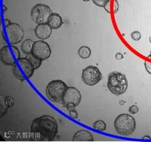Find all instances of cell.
I'll return each instance as SVG.
<instances>
[{"instance_id": "obj_1", "label": "cell", "mask_w": 151, "mask_h": 142, "mask_svg": "<svg viewBox=\"0 0 151 142\" xmlns=\"http://www.w3.org/2000/svg\"><path fill=\"white\" fill-rule=\"evenodd\" d=\"M31 137L33 140L50 141L58 132V125L55 118L45 115L33 120L31 125Z\"/></svg>"}, {"instance_id": "obj_2", "label": "cell", "mask_w": 151, "mask_h": 142, "mask_svg": "<svg viewBox=\"0 0 151 142\" xmlns=\"http://www.w3.org/2000/svg\"><path fill=\"white\" fill-rule=\"evenodd\" d=\"M108 88L113 94L120 96L128 88V81L124 75L118 71H113L108 75Z\"/></svg>"}, {"instance_id": "obj_3", "label": "cell", "mask_w": 151, "mask_h": 142, "mask_svg": "<svg viewBox=\"0 0 151 142\" xmlns=\"http://www.w3.org/2000/svg\"><path fill=\"white\" fill-rule=\"evenodd\" d=\"M114 127L119 134L128 136L136 130V123L133 116L128 113H122L116 118Z\"/></svg>"}, {"instance_id": "obj_4", "label": "cell", "mask_w": 151, "mask_h": 142, "mask_svg": "<svg viewBox=\"0 0 151 142\" xmlns=\"http://www.w3.org/2000/svg\"><path fill=\"white\" fill-rule=\"evenodd\" d=\"M35 69L31 62L26 57L20 58L14 65H12V71L14 76L21 81L33 76Z\"/></svg>"}, {"instance_id": "obj_5", "label": "cell", "mask_w": 151, "mask_h": 142, "mask_svg": "<svg viewBox=\"0 0 151 142\" xmlns=\"http://www.w3.org/2000/svg\"><path fill=\"white\" fill-rule=\"evenodd\" d=\"M67 86L61 80H53L48 84L46 88V95L48 98L53 102H59L67 89Z\"/></svg>"}, {"instance_id": "obj_6", "label": "cell", "mask_w": 151, "mask_h": 142, "mask_svg": "<svg viewBox=\"0 0 151 142\" xmlns=\"http://www.w3.org/2000/svg\"><path fill=\"white\" fill-rule=\"evenodd\" d=\"M52 11L49 6L44 4H37L31 11V17L37 24H47Z\"/></svg>"}, {"instance_id": "obj_7", "label": "cell", "mask_w": 151, "mask_h": 142, "mask_svg": "<svg viewBox=\"0 0 151 142\" xmlns=\"http://www.w3.org/2000/svg\"><path fill=\"white\" fill-rule=\"evenodd\" d=\"M0 57L5 65L12 66L20 59V53L18 47L14 45L5 46L0 51Z\"/></svg>"}, {"instance_id": "obj_8", "label": "cell", "mask_w": 151, "mask_h": 142, "mask_svg": "<svg viewBox=\"0 0 151 142\" xmlns=\"http://www.w3.org/2000/svg\"><path fill=\"white\" fill-rule=\"evenodd\" d=\"M101 72L95 66H89L85 68L81 74V79L88 86H94L102 80Z\"/></svg>"}, {"instance_id": "obj_9", "label": "cell", "mask_w": 151, "mask_h": 142, "mask_svg": "<svg viewBox=\"0 0 151 142\" xmlns=\"http://www.w3.org/2000/svg\"><path fill=\"white\" fill-rule=\"evenodd\" d=\"M81 96L80 91L74 87H68L63 97L62 101L68 110L74 108L81 102Z\"/></svg>"}, {"instance_id": "obj_10", "label": "cell", "mask_w": 151, "mask_h": 142, "mask_svg": "<svg viewBox=\"0 0 151 142\" xmlns=\"http://www.w3.org/2000/svg\"><path fill=\"white\" fill-rule=\"evenodd\" d=\"M6 34L8 42L11 45L20 43L24 39V29L20 25L17 23H11L5 27Z\"/></svg>"}, {"instance_id": "obj_11", "label": "cell", "mask_w": 151, "mask_h": 142, "mask_svg": "<svg viewBox=\"0 0 151 142\" xmlns=\"http://www.w3.org/2000/svg\"><path fill=\"white\" fill-rule=\"evenodd\" d=\"M31 53L37 58L43 61L50 57L52 51L49 44L41 40L34 42Z\"/></svg>"}, {"instance_id": "obj_12", "label": "cell", "mask_w": 151, "mask_h": 142, "mask_svg": "<svg viewBox=\"0 0 151 142\" xmlns=\"http://www.w3.org/2000/svg\"><path fill=\"white\" fill-rule=\"evenodd\" d=\"M52 28L48 24H38L35 29V33L36 36L40 40H46L51 36Z\"/></svg>"}, {"instance_id": "obj_13", "label": "cell", "mask_w": 151, "mask_h": 142, "mask_svg": "<svg viewBox=\"0 0 151 142\" xmlns=\"http://www.w3.org/2000/svg\"><path fill=\"white\" fill-rule=\"evenodd\" d=\"M72 140L74 141H93L94 138L90 132L80 130L76 132Z\"/></svg>"}, {"instance_id": "obj_14", "label": "cell", "mask_w": 151, "mask_h": 142, "mask_svg": "<svg viewBox=\"0 0 151 142\" xmlns=\"http://www.w3.org/2000/svg\"><path fill=\"white\" fill-rule=\"evenodd\" d=\"M47 24L52 29H58L61 27L63 24L62 18L58 13H52Z\"/></svg>"}, {"instance_id": "obj_15", "label": "cell", "mask_w": 151, "mask_h": 142, "mask_svg": "<svg viewBox=\"0 0 151 142\" xmlns=\"http://www.w3.org/2000/svg\"><path fill=\"white\" fill-rule=\"evenodd\" d=\"M34 45V42L31 39H26L22 43L21 49L24 54H29L32 51V49Z\"/></svg>"}, {"instance_id": "obj_16", "label": "cell", "mask_w": 151, "mask_h": 142, "mask_svg": "<svg viewBox=\"0 0 151 142\" xmlns=\"http://www.w3.org/2000/svg\"><path fill=\"white\" fill-rule=\"evenodd\" d=\"M26 58L29 60L35 69L39 68L40 66L42 64V60L37 58L36 56H35L31 53L26 55Z\"/></svg>"}, {"instance_id": "obj_17", "label": "cell", "mask_w": 151, "mask_h": 142, "mask_svg": "<svg viewBox=\"0 0 151 142\" xmlns=\"http://www.w3.org/2000/svg\"><path fill=\"white\" fill-rule=\"evenodd\" d=\"M78 55L80 56V58L87 59L90 57L91 55V50L87 46H81L78 49Z\"/></svg>"}, {"instance_id": "obj_18", "label": "cell", "mask_w": 151, "mask_h": 142, "mask_svg": "<svg viewBox=\"0 0 151 142\" xmlns=\"http://www.w3.org/2000/svg\"><path fill=\"white\" fill-rule=\"evenodd\" d=\"M93 128L99 131H105L106 129V124L102 120H97L93 123Z\"/></svg>"}, {"instance_id": "obj_19", "label": "cell", "mask_w": 151, "mask_h": 142, "mask_svg": "<svg viewBox=\"0 0 151 142\" xmlns=\"http://www.w3.org/2000/svg\"><path fill=\"white\" fill-rule=\"evenodd\" d=\"M1 117H2L6 112H7L8 107L7 105H6V104L4 101V96H1Z\"/></svg>"}, {"instance_id": "obj_20", "label": "cell", "mask_w": 151, "mask_h": 142, "mask_svg": "<svg viewBox=\"0 0 151 142\" xmlns=\"http://www.w3.org/2000/svg\"><path fill=\"white\" fill-rule=\"evenodd\" d=\"M109 1L110 0H93V2L96 6H98V7H104V8L106 5Z\"/></svg>"}, {"instance_id": "obj_21", "label": "cell", "mask_w": 151, "mask_h": 142, "mask_svg": "<svg viewBox=\"0 0 151 142\" xmlns=\"http://www.w3.org/2000/svg\"><path fill=\"white\" fill-rule=\"evenodd\" d=\"M4 101L8 108H10V107H12L14 105V99L12 97H10V96L4 97Z\"/></svg>"}, {"instance_id": "obj_22", "label": "cell", "mask_w": 151, "mask_h": 142, "mask_svg": "<svg viewBox=\"0 0 151 142\" xmlns=\"http://www.w3.org/2000/svg\"><path fill=\"white\" fill-rule=\"evenodd\" d=\"M132 39L135 41H138L141 39V34L139 31H134L131 33Z\"/></svg>"}, {"instance_id": "obj_23", "label": "cell", "mask_w": 151, "mask_h": 142, "mask_svg": "<svg viewBox=\"0 0 151 142\" xmlns=\"http://www.w3.org/2000/svg\"><path fill=\"white\" fill-rule=\"evenodd\" d=\"M139 111V108L137 105H132L129 108V112L131 114H136Z\"/></svg>"}, {"instance_id": "obj_24", "label": "cell", "mask_w": 151, "mask_h": 142, "mask_svg": "<svg viewBox=\"0 0 151 142\" xmlns=\"http://www.w3.org/2000/svg\"><path fill=\"white\" fill-rule=\"evenodd\" d=\"M69 111V116H70L73 119H77L78 118V112L74 108L71 109Z\"/></svg>"}, {"instance_id": "obj_25", "label": "cell", "mask_w": 151, "mask_h": 142, "mask_svg": "<svg viewBox=\"0 0 151 142\" xmlns=\"http://www.w3.org/2000/svg\"><path fill=\"white\" fill-rule=\"evenodd\" d=\"M119 5L117 0H113V13H116L119 10Z\"/></svg>"}, {"instance_id": "obj_26", "label": "cell", "mask_w": 151, "mask_h": 142, "mask_svg": "<svg viewBox=\"0 0 151 142\" xmlns=\"http://www.w3.org/2000/svg\"><path fill=\"white\" fill-rule=\"evenodd\" d=\"M145 67L148 73L151 75V62L146 61L145 62Z\"/></svg>"}, {"instance_id": "obj_27", "label": "cell", "mask_w": 151, "mask_h": 142, "mask_svg": "<svg viewBox=\"0 0 151 142\" xmlns=\"http://www.w3.org/2000/svg\"><path fill=\"white\" fill-rule=\"evenodd\" d=\"M115 59L117 60H122L124 59V56L122 54V53H117V54L115 55Z\"/></svg>"}, {"instance_id": "obj_28", "label": "cell", "mask_w": 151, "mask_h": 142, "mask_svg": "<svg viewBox=\"0 0 151 142\" xmlns=\"http://www.w3.org/2000/svg\"><path fill=\"white\" fill-rule=\"evenodd\" d=\"M105 10L108 12V13H110V1L108 2V4L106 5V6L104 7Z\"/></svg>"}, {"instance_id": "obj_29", "label": "cell", "mask_w": 151, "mask_h": 142, "mask_svg": "<svg viewBox=\"0 0 151 142\" xmlns=\"http://www.w3.org/2000/svg\"><path fill=\"white\" fill-rule=\"evenodd\" d=\"M5 27H7V26H8L9 25H10L11 23V21H10V20H9V19H5Z\"/></svg>"}, {"instance_id": "obj_30", "label": "cell", "mask_w": 151, "mask_h": 142, "mask_svg": "<svg viewBox=\"0 0 151 142\" xmlns=\"http://www.w3.org/2000/svg\"><path fill=\"white\" fill-rule=\"evenodd\" d=\"M143 140H145V139H149V140H150V137L149 136H144L143 138Z\"/></svg>"}, {"instance_id": "obj_31", "label": "cell", "mask_w": 151, "mask_h": 142, "mask_svg": "<svg viewBox=\"0 0 151 142\" xmlns=\"http://www.w3.org/2000/svg\"><path fill=\"white\" fill-rule=\"evenodd\" d=\"M119 103H120V105H123L125 103V102H124V101H121L119 102Z\"/></svg>"}, {"instance_id": "obj_32", "label": "cell", "mask_w": 151, "mask_h": 142, "mask_svg": "<svg viewBox=\"0 0 151 142\" xmlns=\"http://www.w3.org/2000/svg\"><path fill=\"white\" fill-rule=\"evenodd\" d=\"M148 58H149L151 59V54H150L149 56H148Z\"/></svg>"}, {"instance_id": "obj_33", "label": "cell", "mask_w": 151, "mask_h": 142, "mask_svg": "<svg viewBox=\"0 0 151 142\" xmlns=\"http://www.w3.org/2000/svg\"><path fill=\"white\" fill-rule=\"evenodd\" d=\"M149 42H150V43L151 44V36H150V38H149Z\"/></svg>"}, {"instance_id": "obj_34", "label": "cell", "mask_w": 151, "mask_h": 142, "mask_svg": "<svg viewBox=\"0 0 151 142\" xmlns=\"http://www.w3.org/2000/svg\"><path fill=\"white\" fill-rule=\"evenodd\" d=\"M83 1H90V0H83Z\"/></svg>"}, {"instance_id": "obj_35", "label": "cell", "mask_w": 151, "mask_h": 142, "mask_svg": "<svg viewBox=\"0 0 151 142\" xmlns=\"http://www.w3.org/2000/svg\"><path fill=\"white\" fill-rule=\"evenodd\" d=\"M150 54H151V51H150Z\"/></svg>"}]
</instances>
